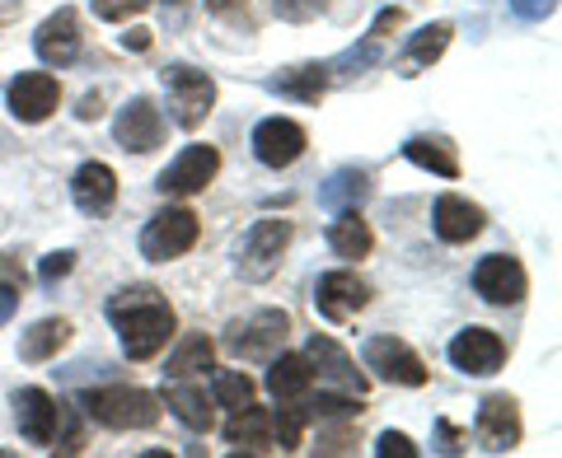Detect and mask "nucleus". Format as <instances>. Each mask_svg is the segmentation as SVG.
Listing matches in <instances>:
<instances>
[{
	"label": "nucleus",
	"instance_id": "1",
	"mask_svg": "<svg viewBox=\"0 0 562 458\" xmlns=\"http://www.w3.org/2000/svg\"><path fill=\"white\" fill-rule=\"evenodd\" d=\"M109 323L117 328L127 360H155L179 328V313L155 286H122L109 299Z\"/></svg>",
	"mask_w": 562,
	"mask_h": 458
},
{
	"label": "nucleus",
	"instance_id": "2",
	"mask_svg": "<svg viewBox=\"0 0 562 458\" xmlns=\"http://www.w3.org/2000/svg\"><path fill=\"white\" fill-rule=\"evenodd\" d=\"M80 402H85V416H94L99 426H109V431H150V426H160V416H165V402L150 389H132V383L90 389Z\"/></svg>",
	"mask_w": 562,
	"mask_h": 458
},
{
	"label": "nucleus",
	"instance_id": "3",
	"mask_svg": "<svg viewBox=\"0 0 562 458\" xmlns=\"http://www.w3.org/2000/svg\"><path fill=\"white\" fill-rule=\"evenodd\" d=\"M160 80H165V94H169V117L179 122L183 131H198L211 117V108H216V80L188 61L165 66Z\"/></svg>",
	"mask_w": 562,
	"mask_h": 458
},
{
	"label": "nucleus",
	"instance_id": "4",
	"mask_svg": "<svg viewBox=\"0 0 562 458\" xmlns=\"http://www.w3.org/2000/svg\"><path fill=\"white\" fill-rule=\"evenodd\" d=\"M291 337V313L286 309H258L249 313V319H239L225 328V351L239 360H258L268 365L281 346H286Z\"/></svg>",
	"mask_w": 562,
	"mask_h": 458
},
{
	"label": "nucleus",
	"instance_id": "5",
	"mask_svg": "<svg viewBox=\"0 0 562 458\" xmlns=\"http://www.w3.org/2000/svg\"><path fill=\"white\" fill-rule=\"evenodd\" d=\"M198 239H202V220L192 216L188 206H165L160 216H150L146 229H140V257L146 262H173V257H183L198 249Z\"/></svg>",
	"mask_w": 562,
	"mask_h": 458
},
{
	"label": "nucleus",
	"instance_id": "6",
	"mask_svg": "<svg viewBox=\"0 0 562 458\" xmlns=\"http://www.w3.org/2000/svg\"><path fill=\"white\" fill-rule=\"evenodd\" d=\"M361 365L371 369L380 383H398V389H422V383L431 379L427 360H422L403 337H394V332H375V337H366Z\"/></svg>",
	"mask_w": 562,
	"mask_h": 458
},
{
	"label": "nucleus",
	"instance_id": "7",
	"mask_svg": "<svg viewBox=\"0 0 562 458\" xmlns=\"http://www.w3.org/2000/svg\"><path fill=\"white\" fill-rule=\"evenodd\" d=\"M291 220H277V216H262L249 225V234H244L239 243V276L244 280H268L277 276L281 267V257H286L291 249Z\"/></svg>",
	"mask_w": 562,
	"mask_h": 458
},
{
	"label": "nucleus",
	"instance_id": "8",
	"mask_svg": "<svg viewBox=\"0 0 562 458\" xmlns=\"http://www.w3.org/2000/svg\"><path fill=\"white\" fill-rule=\"evenodd\" d=\"M221 173V150L216 146H183L173 160L160 169V179H155V187L165 192V197H198V192L211 187V179Z\"/></svg>",
	"mask_w": 562,
	"mask_h": 458
},
{
	"label": "nucleus",
	"instance_id": "9",
	"mask_svg": "<svg viewBox=\"0 0 562 458\" xmlns=\"http://www.w3.org/2000/svg\"><path fill=\"white\" fill-rule=\"evenodd\" d=\"M473 295H479L483 305H492V309L520 305V299L530 295V276H525L520 257H512V253L479 257V267H473Z\"/></svg>",
	"mask_w": 562,
	"mask_h": 458
},
{
	"label": "nucleus",
	"instance_id": "10",
	"mask_svg": "<svg viewBox=\"0 0 562 458\" xmlns=\"http://www.w3.org/2000/svg\"><path fill=\"white\" fill-rule=\"evenodd\" d=\"M473 439L487 449V454H512L520 449L525 439V421L512 393H487L479 402V416H473Z\"/></svg>",
	"mask_w": 562,
	"mask_h": 458
},
{
	"label": "nucleus",
	"instance_id": "11",
	"mask_svg": "<svg viewBox=\"0 0 562 458\" xmlns=\"http://www.w3.org/2000/svg\"><path fill=\"white\" fill-rule=\"evenodd\" d=\"M113 140L127 154H150V150H160L165 146V117H160V108L146 99V94H136V99H127L117 108V117H113Z\"/></svg>",
	"mask_w": 562,
	"mask_h": 458
},
{
	"label": "nucleus",
	"instance_id": "12",
	"mask_svg": "<svg viewBox=\"0 0 562 458\" xmlns=\"http://www.w3.org/2000/svg\"><path fill=\"white\" fill-rule=\"evenodd\" d=\"M254 154L262 169H291L310 146V131L295 117H262L254 127Z\"/></svg>",
	"mask_w": 562,
	"mask_h": 458
},
{
	"label": "nucleus",
	"instance_id": "13",
	"mask_svg": "<svg viewBox=\"0 0 562 458\" xmlns=\"http://www.w3.org/2000/svg\"><path fill=\"white\" fill-rule=\"evenodd\" d=\"M5 99H10L14 122L38 127V122H47L52 113L61 108V84H57V76H47V70H24V76L10 80Z\"/></svg>",
	"mask_w": 562,
	"mask_h": 458
},
{
	"label": "nucleus",
	"instance_id": "14",
	"mask_svg": "<svg viewBox=\"0 0 562 458\" xmlns=\"http://www.w3.org/2000/svg\"><path fill=\"white\" fill-rule=\"evenodd\" d=\"M446 356H450V365L460 369V375L487 379V375H497V369L506 365V342L492 328H464V332H454L450 337Z\"/></svg>",
	"mask_w": 562,
	"mask_h": 458
},
{
	"label": "nucleus",
	"instance_id": "15",
	"mask_svg": "<svg viewBox=\"0 0 562 458\" xmlns=\"http://www.w3.org/2000/svg\"><path fill=\"white\" fill-rule=\"evenodd\" d=\"M371 305V286L357 272H324L319 286H314V309L324 313L328 323H351L357 313Z\"/></svg>",
	"mask_w": 562,
	"mask_h": 458
},
{
	"label": "nucleus",
	"instance_id": "16",
	"mask_svg": "<svg viewBox=\"0 0 562 458\" xmlns=\"http://www.w3.org/2000/svg\"><path fill=\"white\" fill-rule=\"evenodd\" d=\"M80 43H85V33H80V14L61 5L57 14H47V20L38 24V33H33V51H38V61L43 66H70L80 57Z\"/></svg>",
	"mask_w": 562,
	"mask_h": 458
},
{
	"label": "nucleus",
	"instance_id": "17",
	"mask_svg": "<svg viewBox=\"0 0 562 458\" xmlns=\"http://www.w3.org/2000/svg\"><path fill=\"white\" fill-rule=\"evenodd\" d=\"M305 356H310V365H314V379H328L333 389L361 393V398H366V389H371V375H366V369H357V360H351L333 337H319V332H314L310 346H305Z\"/></svg>",
	"mask_w": 562,
	"mask_h": 458
},
{
	"label": "nucleus",
	"instance_id": "18",
	"mask_svg": "<svg viewBox=\"0 0 562 458\" xmlns=\"http://www.w3.org/2000/svg\"><path fill=\"white\" fill-rule=\"evenodd\" d=\"M483 225H487L483 206L460 197V192H441L436 206H431V229H436V239H441V243H469V239H479Z\"/></svg>",
	"mask_w": 562,
	"mask_h": 458
},
{
	"label": "nucleus",
	"instance_id": "19",
	"mask_svg": "<svg viewBox=\"0 0 562 458\" xmlns=\"http://www.w3.org/2000/svg\"><path fill=\"white\" fill-rule=\"evenodd\" d=\"M57 421H61V402L47 389H20L14 393V426H20V435L29 439V445L52 449Z\"/></svg>",
	"mask_w": 562,
	"mask_h": 458
},
{
	"label": "nucleus",
	"instance_id": "20",
	"mask_svg": "<svg viewBox=\"0 0 562 458\" xmlns=\"http://www.w3.org/2000/svg\"><path fill=\"white\" fill-rule=\"evenodd\" d=\"M450 38H454V24H446V20H436V24H422L417 33H408V43L398 47V57H394V70H398L403 80L422 76V70H431L436 61L446 57Z\"/></svg>",
	"mask_w": 562,
	"mask_h": 458
},
{
	"label": "nucleus",
	"instance_id": "21",
	"mask_svg": "<svg viewBox=\"0 0 562 458\" xmlns=\"http://www.w3.org/2000/svg\"><path fill=\"white\" fill-rule=\"evenodd\" d=\"M70 202H76V210H85V216H109L113 202H117V173L103 164V160H90L76 169V179H70Z\"/></svg>",
	"mask_w": 562,
	"mask_h": 458
},
{
	"label": "nucleus",
	"instance_id": "22",
	"mask_svg": "<svg viewBox=\"0 0 562 458\" xmlns=\"http://www.w3.org/2000/svg\"><path fill=\"white\" fill-rule=\"evenodd\" d=\"M403 160L436 173V179H460L464 164H460V146L450 136H431V131H417L403 140Z\"/></svg>",
	"mask_w": 562,
	"mask_h": 458
},
{
	"label": "nucleus",
	"instance_id": "23",
	"mask_svg": "<svg viewBox=\"0 0 562 458\" xmlns=\"http://www.w3.org/2000/svg\"><path fill=\"white\" fill-rule=\"evenodd\" d=\"M268 90L281 94V99H295V103H310V108H319L324 94H328V61L286 66L281 76H268Z\"/></svg>",
	"mask_w": 562,
	"mask_h": 458
},
{
	"label": "nucleus",
	"instance_id": "24",
	"mask_svg": "<svg viewBox=\"0 0 562 458\" xmlns=\"http://www.w3.org/2000/svg\"><path fill=\"white\" fill-rule=\"evenodd\" d=\"M165 408H169V416H179L188 431H198V435H206L211 426H216V402L206 398V389L202 383H188V379H173L169 389H165Z\"/></svg>",
	"mask_w": 562,
	"mask_h": 458
},
{
	"label": "nucleus",
	"instance_id": "25",
	"mask_svg": "<svg viewBox=\"0 0 562 458\" xmlns=\"http://www.w3.org/2000/svg\"><path fill=\"white\" fill-rule=\"evenodd\" d=\"M225 445H235L244 454H272L277 449V439H272V412L268 408H239L231 421H225Z\"/></svg>",
	"mask_w": 562,
	"mask_h": 458
},
{
	"label": "nucleus",
	"instance_id": "26",
	"mask_svg": "<svg viewBox=\"0 0 562 458\" xmlns=\"http://www.w3.org/2000/svg\"><path fill=\"white\" fill-rule=\"evenodd\" d=\"M314 389V365L310 356H295V351H277L268 360V393L277 402H295Z\"/></svg>",
	"mask_w": 562,
	"mask_h": 458
},
{
	"label": "nucleus",
	"instance_id": "27",
	"mask_svg": "<svg viewBox=\"0 0 562 458\" xmlns=\"http://www.w3.org/2000/svg\"><path fill=\"white\" fill-rule=\"evenodd\" d=\"M371 192H375V183H371V173L366 169H338L333 179L319 187V206L328 210V216H338V210H361L366 202H371Z\"/></svg>",
	"mask_w": 562,
	"mask_h": 458
},
{
	"label": "nucleus",
	"instance_id": "28",
	"mask_svg": "<svg viewBox=\"0 0 562 458\" xmlns=\"http://www.w3.org/2000/svg\"><path fill=\"white\" fill-rule=\"evenodd\" d=\"M328 249L338 253L342 262L371 257L375 234H371V225L361 220V210H338V216H333V225H328Z\"/></svg>",
	"mask_w": 562,
	"mask_h": 458
},
{
	"label": "nucleus",
	"instance_id": "29",
	"mask_svg": "<svg viewBox=\"0 0 562 458\" xmlns=\"http://www.w3.org/2000/svg\"><path fill=\"white\" fill-rule=\"evenodd\" d=\"M70 328L66 319H38L29 332H20V360L24 365H47V360H57V351L70 346Z\"/></svg>",
	"mask_w": 562,
	"mask_h": 458
},
{
	"label": "nucleus",
	"instance_id": "30",
	"mask_svg": "<svg viewBox=\"0 0 562 458\" xmlns=\"http://www.w3.org/2000/svg\"><path fill=\"white\" fill-rule=\"evenodd\" d=\"M211 360H216V346H211L206 332H188V337H179V346L169 351L165 379H192V375H202V369H211Z\"/></svg>",
	"mask_w": 562,
	"mask_h": 458
},
{
	"label": "nucleus",
	"instance_id": "31",
	"mask_svg": "<svg viewBox=\"0 0 562 458\" xmlns=\"http://www.w3.org/2000/svg\"><path fill=\"white\" fill-rule=\"evenodd\" d=\"M305 431H310V412H305V402L295 398V402H281V408L272 412V439H277V449L281 454H295L305 445Z\"/></svg>",
	"mask_w": 562,
	"mask_h": 458
},
{
	"label": "nucleus",
	"instance_id": "32",
	"mask_svg": "<svg viewBox=\"0 0 562 458\" xmlns=\"http://www.w3.org/2000/svg\"><path fill=\"white\" fill-rule=\"evenodd\" d=\"M258 398V383L244 375V369H221L216 379H211V402L225 412H239V408H249V402Z\"/></svg>",
	"mask_w": 562,
	"mask_h": 458
},
{
	"label": "nucleus",
	"instance_id": "33",
	"mask_svg": "<svg viewBox=\"0 0 562 458\" xmlns=\"http://www.w3.org/2000/svg\"><path fill=\"white\" fill-rule=\"evenodd\" d=\"M305 402V412H310V421H357L361 412H366V402H361V393H319V398H301Z\"/></svg>",
	"mask_w": 562,
	"mask_h": 458
},
{
	"label": "nucleus",
	"instance_id": "34",
	"mask_svg": "<svg viewBox=\"0 0 562 458\" xmlns=\"http://www.w3.org/2000/svg\"><path fill=\"white\" fill-rule=\"evenodd\" d=\"M57 449L61 454H80L85 449V426H80V412L70 408V402H61V426H57Z\"/></svg>",
	"mask_w": 562,
	"mask_h": 458
},
{
	"label": "nucleus",
	"instance_id": "35",
	"mask_svg": "<svg viewBox=\"0 0 562 458\" xmlns=\"http://www.w3.org/2000/svg\"><path fill=\"white\" fill-rule=\"evenodd\" d=\"M328 0H272V10L281 14L286 24H310V20H319Z\"/></svg>",
	"mask_w": 562,
	"mask_h": 458
},
{
	"label": "nucleus",
	"instance_id": "36",
	"mask_svg": "<svg viewBox=\"0 0 562 458\" xmlns=\"http://www.w3.org/2000/svg\"><path fill=\"white\" fill-rule=\"evenodd\" d=\"M146 5H150V0H94V14H99L103 24H127Z\"/></svg>",
	"mask_w": 562,
	"mask_h": 458
},
{
	"label": "nucleus",
	"instance_id": "37",
	"mask_svg": "<svg viewBox=\"0 0 562 458\" xmlns=\"http://www.w3.org/2000/svg\"><path fill=\"white\" fill-rule=\"evenodd\" d=\"M417 454H422V449H417L403 431H384V435L375 439V458H417Z\"/></svg>",
	"mask_w": 562,
	"mask_h": 458
},
{
	"label": "nucleus",
	"instance_id": "38",
	"mask_svg": "<svg viewBox=\"0 0 562 458\" xmlns=\"http://www.w3.org/2000/svg\"><path fill=\"white\" fill-rule=\"evenodd\" d=\"M314 449H319V454H351V449H357V435H351V421H342L338 431H324V435H319V445H314Z\"/></svg>",
	"mask_w": 562,
	"mask_h": 458
},
{
	"label": "nucleus",
	"instance_id": "39",
	"mask_svg": "<svg viewBox=\"0 0 562 458\" xmlns=\"http://www.w3.org/2000/svg\"><path fill=\"white\" fill-rule=\"evenodd\" d=\"M512 10H516V20H525V24H543V20H553L558 0H512Z\"/></svg>",
	"mask_w": 562,
	"mask_h": 458
},
{
	"label": "nucleus",
	"instance_id": "40",
	"mask_svg": "<svg viewBox=\"0 0 562 458\" xmlns=\"http://www.w3.org/2000/svg\"><path fill=\"white\" fill-rule=\"evenodd\" d=\"M70 267H76V253H47L43 267H38V280H43V286H52V280L70 276Z\"/></svg>",
	"mask_w": 562,
	"mask_h": 458
},
{
	"label": "nucleus",
	"instance_id": "41",
	"mask_svg": "<svg viewBox=\"0 0 562 458\" xmlns=\"http://www.w3.org/2000/svg\"><path fill=\"white\" fill-rule=\"evenodd\" d=\"M20 280H0V328H5L14 313H20Z\"/></svg>",
	"mask_w": 562,
	"mask_h": 458
},
{
	"label": "nucleus",
	"instance_id": "42",
	"mask_svg": "<svg viewBox=\"0 0 562 458\" xmlns=\"http://www.w3.org/2000/svg\"><path fill=\"white\" fill-rule=\"evenodd\" d=\"M436 439H441V445H436V449H441V454H460V449H464V445H460V439H464V435H460V431H454V426H450V421H436Z\"/></svg>",
	"mask_w": 562,
	"mask_h": 458
},
{
	"label": "nucleus",
	"instance_id": "43",
	"mask_svg": "<svg viewBox=\"0 0 562 458\" xmlns=\"http://www.w3.org/2000/svg\"><path fill=\"white\" fill-rule=\"evenodd\" d=\"M122 47H127V51H146V47H150V28H132V33H122Z\"/></svg>",
	"mask_w": 562,
	"mask_h": 458
},
{
	"label": "nucleus",
	"instance_id": "44",
	"mask_svg": "<svg viewBox=\"0 0 562 458\" xmlns=\"http://www.w3.org/2000/svg\"><path fill=\"white\" fill-rule=\"evenodd\" d=\"M99 113H103V103H99V94H85V99H80V108H76V117H80V122H94Z\"/></svg>",
	"mask_w": 562,
	"mask_h": 458
},
{
	"label": "nucleus",
	"instance_id": "45",
	"mask_svg": "<svg viewBox=\"0 0 562 458\" xmlns=\"http://www.w3.org/2000/svg\"><path fill=\"white\" fill-rule=\"evenodd\" d=\"M235 5H244V0H206L211 14H225V10H235Z\"/></svg>",
	"mask_w": 562,
	"mask_h": 458
},
{
	"label": "nucleus",
	"instance_id": "46",
	"mask_svg": "<svg viewBox=\"0 0 562 458\" xmlns=\"http://www.w3.org/2000/svg\"><path fill=\"white\" fill-rule=\"evenodd\" d=\"M165 5H183V0H165Z\"/></svg>",
	"mask_w": 562,
	"mask_h": 458
}]
</instances>
